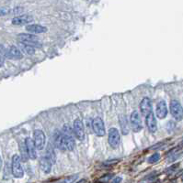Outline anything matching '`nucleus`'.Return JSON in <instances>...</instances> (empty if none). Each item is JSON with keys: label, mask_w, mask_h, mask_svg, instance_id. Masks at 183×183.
<instances>
[{"label": "nucleus", "mask_w": 183, "mask_h": 183, "mask_svg": "<svg viewBox=\"0 0 183 183\" xmlns=\"http://www.w3.org/2000/svg\"><path fill=\"white\" fill-rule=\"evenodd\" d=\"M27 31L29 33H34V34H41V33H44L47 31V28L41 26V25H38V24H32V25H28L26 27Z\"/></svg>", "instance_id": "2eb2a0df"}, {"label": "nucleus", "mask_w": 183, "mask_h": 183, "mask_svg": "<svg viewBox=\"0 0 183 183\" xmlns=\"http://www.w3.org/2000/svg\"><path fill=\"white\" fill-rule=\"evenodd\" d=\"M92 128L95 134L99 136L105 135V126L104 122L100 117H96L92 122Z\"/></svg>", "instance_id": "1a4fd4ad"}, {"label": "nucleus", "mask_w": 183, "mask_h": 183, "mask_svg": "<svg viewBox=\"0 0 183 183\" xmlns=\"http://www.w3.org/2000/svg\"><path fill=\"white\" fill-rule=\"evenodd\" d=\"M78 183H86V179H83V180H80L79 182H78Z\"/></svg>", "instance_id": "7c9ffc66"}, {"label": "nucleus", "mask_w": 183, "mask_h": 183, "mask_svg": "<svg viewBox=\"0 0 183 183\" xmlns=\"http://www.w3.org/2000/svg\"><path fill=\"white\" fill-rule=\"evenodd\" d=\"M112 174H106V175H104V176H102L99 179V182H102V183H106V182H108V181H110L111 180V179L112 178Z\"/></svg>", "instance_id": "bb28decb"}, {"label": "nucleus", "mask_w": 183, "mask_h": 183, "mask_svg": "<svg viewBox=\"0 0 183 183\" xmlns=\"http://www.w3.org/2000/svg\"><path fill=\"white\" fill-rule=\"evenodd\" d=\"M6 54H7V50L4 47V45L0 44V67L3 66L5 59H6Z\"/></svg>", "instance_id": "4be33fe9"}, {"label": "nucleus", "mask_w": 183, "mask_h": 183, "mask_svg": "<svg viewBox=\"0 0 183 183\" xmlns=\"http://www.w3.org/2000/svg\"><path fill=\"white\" fill-rule=\"evenodd\" d=\"M180 154H181V150H178V147L172 149L171 151H169V153L167 154V161L172 162V161L178 159V158L179 157Z\"/></svg>", "instance_id": "412c9836"}, {"label": "nucleus", "mask_w": 183, "mask_h": 183, "mask_svg": "<svg viewBox=\"0 0 183 183\" xmlns=\"http://www.w3.org/2000/svg\"><path fill=\"white\" fill-rule=\"evenodd\" d=\"M8 13V10L6 8H0V16H4Z\"/></svg>", "instance_id": "c85d7f7f"}, {"label": "nucleus", "mask_w": 183, "mask_h": 183, "mask_svg": "<svg viewBox=\"0 0 183 183\" xmlns=\"http://www.w3.org/2000/svg\"><path fill=\"white\" fill-rule=\"evenodd\" d=\"M140 110H141V114L143 115H147L149 113L152 112V103L151 100L147 97H145L141 103H140Z\"/></svg>", "instance_id": "ddd939ff"}, {"label": "nucleus", "mask_w": 183, "mask_h": 183, "mask_svg": "<svg viewBox=\"0 0 183 183\" xmlns=\"http://www.w3.org/2000/svg\"><path fill=\"white\" fill-rule=\"evenodd\" d=\"M17 39L21 43L30 45V46H32V47H41V46L39 39H38V38L36 36H34V35H32V34L21 33V34L18 35Z\"/></svg>", "instance_id": "7ed1b4c3"}, {"label": "nucleus", "mask_w": 183, "mask_h": 183, "mask_svg": "<svg viewBox=\"0 0 183 183\" xmlns=\"http://www.w3.org/2000/svg\"><path fill=\"white\" fill-rule=\"evenodd\" d=\"M145 123H146V126L148 128V131L150 133H155L157 130V120L155 117L154 113H149L146 115L145 118Z\"/></svg>", "instance_id": "9b49d317"}, {"label": "nucleus", "mask_w": 183, "mask_h": 183, "mask_svg": "<svg viewBox=\"0 0 183 183\" xmlns=\"http://www.w3.org/2000/svg\"><path fill=\"white\" fill-rule=\"evenodd\" d=\"M52 163L50 162V160L46 158V157H41L40 159V167H41V170L44 172V173H50L51 170H52Z\"/></svg>", "instance_id": "f3484780"}, {"label": "nucleus", "mask_w": 183, "mask_h": 183, "mask_svg": "<svg viewBox=\"0 0 183 183\" xmlns=\"http://www.w3.org/2000/svg\"><path fill=\"white\" fill-rule=\"evenodd\" d=\"M159 159H160V154H159V153H154L153 155L149 157V158H148V163L153 164V163L157 162Z\"/></svg>", "instance_id": "a878e982"}, {"label": "nucleus", "mask_w": 183, "mask_h": 183, "mask_svg": "<svg viewBox=\"0 0 183 183\" xmlns=\"http://www.w3.org/2000/svg\"><path fill=\"white\" fill-rule=\"evenodd\" d=\"M63 136H64V141H65V146L66 149L72 151L75 148V138H74V134L72 129L70 128L69 126L66 125L63 128Z\"/></svg>", "instance_id": "f257e3e1"}, {"label": "nucleus", "mask_w": 183, "mask_h": 183, "mask_svg": "<svg viewBox=\"0 0 183 183\" xmlns=\"http://www.w3.org/2000/svg\"><path fill=\"white\" fill-rule=\"evenodd\" d=\"M78 179V175H73V176H69L67 178H66L65 179L59 181L58 183H74Z\"/></svg>", "instance_id": "393cba45"}, {"label": "nucleus", "mask_w": 183, "mask_h": 183, "mask_svg": "<svg viewBox=\"0 0 183 183\" xmlns=\"http://www.w3.org/2000/svg\"><path fill=\"white\" fill-rule=\"evenodd\" d=\"M108 141L110 146L112 148H117L120 145V135L119 131L116 128H111L109 131V137H108Z\"/></svg>", "instance_id": "423d86ee"}, {"label": "nucleus", "mask_w": 183, "mask_h": 183, "mask_svg": "<svg viewBox=\"0 0 183 183\" xmlns=\"http://www.w3.org/2000/svg\"><path fill=\"white\" fill-rule=\"evenodd\" d=\"M20 154H21V159L23 161H27L28 158H29V156H28V153H27V149H26L25 143L24 144H20Z\"/></svg>", "instance_id": "b1692460"}, {"label": "nucleus", "mask_w": 183, "mask_h": 183, "mask_svg": "<svg viewBox=\"0 0 183 183\" xmlns=\"http://www.w3.org/2000/svg\"><path fill=\"white\" fill-rule=\"evenodd\" d=\"M170 113L177 121L182 119V106L180 103L177 100H173L170 103Z\"/></svg>", "instance_id": "0eeeda50"}, {"label": "nucleus", "mask_w": 183, "mask_h": 183, "mask_svg": "<svg viewBox=\"0 0 183 183\" xmlns=\"http://www.w3.org/2000/svg\"><path fill=\"white\" fill-rule=\"evenodd\" d=\"M25 146L27 149L28 156L30 159H36L37 158V153H36V147L34 145L33 140L30 137H27L25 139Z\"/></svg>", "instance_id": "9d476101"}, {"label": "nucleus", "mask_w": 183, "mask_h": 183, "mask_svg": "<svg viewBox=\"0 0 183 183\" xmlns=\"http://www.w3.org/2000/svg\"><path fill=\"white\" fill-rule=\"evenodd\" d=\"M120 181H121V178L120 177H116L115 179H112L111 183H120Z\"/></svg>", "instance_id": "cd10ccee"}, {"label": "nucleus", "mask_w": 183, "mask_h": 183, "mask_svg": "<svg viewBox=\"0 0 183 183\" xmlns=\"http://www.w3.org/2000/svg\"><path fill=\"white\" fill-rule=\"evenodd\" d=\"M167 115V107L165 101H160L157 105V116L160 119H164Z\"/></svg>", "instance_id": "dca6fc26"}, {"label": "nucleus", "mask_w": 183, "mask_h": 183, "mask_svg": "<svg viewBox=\"0 0 183 183\" xmlns=\"http://www.w3.org/2000/svg\"><path fill=\"white\" fill-rule=\"evenodd\" d=\"M33 20L32 17L29 16V15H22V16L16 17L12 19V24L16 26H22L29 24Z\"/></svg>", "instance_id": "4468645a"}, {"label": "nucleus", "mask_w": 183, "mask_h": 183, "mask_svg": "<svg viewBox=\"0 0 183 183\" xmlns=\"http://www.w3.org/2000/svg\"><path fill=\"white\" fill-rule=\"evenodd\" d=\"M11 171L15 178H22L24 175V171L21 167L20 163V158L19 155H14L12 157V162H11Z\"/></svg>", "instance_id": "f03ea898"}, {"label": "nucleus", "mask_w": 183, "mask_h": 183, "mask_svg": "<svg viewBox=\"0 0 183 183\" xmlns=\"http://www.w3.org/2000/svg\"><path fill=\"white\" fill-rule=\"evenodd\" d=\"M131 126L133 132H140L143 128L142 126V120L140 115L137 111H133L131 115Z\"/></svg>", "instance_id": "6e6552de"}, {"label": "nucleus", "mask_w": 183, "mask_h": 183, "mask_svg": "<svg viewBox=\"0 0 183 183\" xmlns=\"http://www.w3.org/2000/svg\"><path fill=\"white\" fill-rule=\"evenodd\" d=\"M50 162L52 164H54L55 161H56V155H55V152H54V148H53V146L49 143V145L47 146V148H46V155H45Z\"/></svg>", "instance_id": "6ab92c4d"}, {"label": "nucleus", "mask_w": 183, "mask_h": 183, "mask_svg": "<svg viewBox=\"0 0 183 183\" xmlns=\"http://www.w3.org/2000/svg\"><path fill=\"white\" fill-rule=\"evenodd\" d=\"M54 145L60 150H62V151L66 150V146H65V141H64V136H63L62 133L58 132V133L55 134V135H54Z\"/></svg>", "instance_id": "a211bd4d"}, {"label": "nucleus", "mask_w": 183, "mask_h": 183, "mask_svg": "<svg viewBox=\"0 0 183 183\" xmlns=\"http://www.w3.org/2000/svg\"><path fill=\"white\" fill-rule=\"evenodd\" d=\"M6 56L11 60H20L23 57L21 51L16 47V46H11V47H9V49L7 50Z\"/></svg>", "instance_id": "f8f14e48"}, {"label": "nucleus", "mask_w": 183, "mask_h": 183, "mask_svg": "<svg viewBox=\"0 0 183 183\" xmlns=\"http://www.w3.org/2000/svg\"><path fill=\"white\" fill-rule=\"evenodd\" d=\"M1 167H2V158L0 157V170H1Z\"/></svg>", "instance_id": "c756f323"}, {"label": "nucleus", "mask_w": 183, "mask_h": 183, "mask_svg": "<svg viewBox=\"0 0 183 183\" xmlns=\"http://www.w3.org/2000/svg\"><path fill=\"white\" fill-rule=\"evenodd\" d=\"M73 133L78 137V139L80 141H83L85 139V129L83 122L80 119H75L74 121V126H73Z\"/></svg>", "instance_id": "20e7f679"}, {"label": "nucleus", "mask_w": 183, "mask_h": 183, "mask_svg": "<svg viewBox=\"0 0 183 183\" xmlns=\"http://www.w3.org/2000/svg\"><path fill=\"white\" fill-rule=\"evenodd\" d=\"M21 46L23 47L24 51H25L28 55H33V54L35 53V48L32 47V46L27 45V44H23V43H21Z\"/></svg>", "instance_id": "5701e85b"}, {"label": "nucleus", "mask_w": 183, "mask_h": 183, "mask_svg": "<svg viewBox=\"0 0 183 183\" xmlns=\"http://www.w3.org/2000/svg\"><path fill=\"white\" fill-rule=\"evenodd\" d=\"M45 134L41 131V130H35L33 133V142L35 145L36 149L38 150H41L43 149L44 146H45Z\"/></svg>", "instance_id": "39448f33"}, {"label": "nucleus", "mask_w": 183, "mask_h": 183, "mask_svg": "<svg viewBox=\"0 0 183 183\" xmlns=\"http://www.w3.org/2000/svg\"><path fill=\"white\" fill-rule=\"evenodd\" d=\"M120 130H121V133L123 135H126L129 134V125H128V121H127V118L126 116L124 115H121L120 117Z\"/></svg>", "instance_id": "aec40b11"}]
</instances>
